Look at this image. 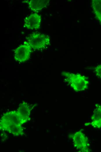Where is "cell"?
Segmentation results:
<instances>
[{
    "label": "cell",
    "mask_w": 101,
    "mask_h": 152,
    "mask_svg": "<svg viewBox=\"0 0 101 152\" xmlns=\"http://www.w3.org/2000/svg\"><path fill=\"white\" fill-rule=\"evenodd\" d=\"M71 87L75 91L80 92L88 88L89 82L87 78L80 74L64 71L61 73Z\"/></svg>",
    "instance_id": "cell-1"
},
{
    "label": "cell",
    "mask_w": 101,
    "mask_h": 152,
    "mask_svg": "<svg viewBox=\"0 0 101 152\" xmlns=\"http://www.w3.org/2000/svg\"><path fill=\"white\" fill-rule=\"evenodd\" d=\"M28 120L23 117L17 110L7 112L4 113L1 118L0 129L3 130L8 126L16 125L21 126Z\"/></svg>",
    "instance_id": "cell-2"
},
{
    "label": "cell",
    "mask_w": 101,
    "mask_h": 152,
    "mask_svg": "<svg viewBox=\"0 0 101 152\" xmlns=\"http://www.w3.org/2000/svg\"><path fill=\"white\" fill-rule=\"evenodd\" d=\"M26 39L32 48L34 50L45 48L50 44L49 37L42 33H33L28 35Z\"/></svg>",
    "instance_id": "cell-3"
},
{
    "label": "cell",
    "mask_w": 101,
    "mask_h": 152,
    "mask_svg": "<svg viewBox=\"0 0 101 152\" xmlns=\"http://www.w3.org/2000/svg\"><path fill=\"white\" fill-rule=\"evenodd\" d=\"M74 146L80 152H89V141L87 137L81 131L76 132L73 135Z\"/></svg>",
    "instance_id": "cell-4"
},
{
    "label": "cell",
    "mask_w": 101,
    "mask_h": 152,
    "mask_svg": "<svg viewBox=\"0 0 101 152\" xmlns=\"http://www.w3.org/2000/svg\"><path fill=\"white\" fill-rule=\"evenodd\" d=\"M32 48L28 43L25 42L14 50V58L17 61L24 62L29 58Z\"/></svg>",
    "instance_id": "cell-5"
},
{
    "label": "cell",
    "mask_w": 101,
    "mask_h": 152,
    "mask_svg": "<svg viewBox=\"0 0 101 152\" xmlns=\"http://www.w3.org/2000/svg\"><path fill=\"white\" fill-rule=\"evenodd\" d=\"M41 18L37 13H32L26 17L24 25L27 29L33 30L39 28L41 23Z\"/></svg>",
    "instance_id": "cell-6"
},
{
    "label": "cell",
    "mask_w": 101,
    "mask_h": 152,
    "mask_svg": "<svg viewBox=\"0 0 101 152\" xmlns=\"http://www.w3.org/2000/svg\"><path fill=\"white\" fill-rule=\"evenodd\" d=\"M91 124L94 127H101V105L96 104L91 117Z\"/></svg>",
    "instance_id": "cell-7"
},
{
    "label": "cell",
    "mask_w": 101,
    "mask_h": 152,
    "mask_svg": "<svg viewBox=\"0 0 101 152\" xmlns=\"http://www.w3.org/2000/svg\"><path fill=\"white\" fill-rule=\"evenodd\" d=\"M48 0H30L26 2L28 3L30 9L36 11L46 7L49 3Z\"/></svg>",
    "instance_id": "cell-8"
},
{
    "label": "cell",
    "mask_w": 101,
    "mask_h": 152,
    "mask_svg": "<svg viewBox=\"0 0 101 152\" xmlns=\"http://www.w3.org/2000/svg\"><path fill=\"white\" fill-rule=\"evenodd\" d=\"M32 109L31 106L27 102L23 101L20 103L17 111L24 118L29 120Z\"/></svg>",
    "instance_id": "cell-9"
},
{
    "label": "cell",
    "mask_w": 101,
    "mask_h": 152,
    "mask_svg": "<svg viewBox=\"0 0 101 152\" xmlns=\"http://www.w3.org/2000/svg\"><path fill=\"white\" fill-rule=\"evenodd\" d=\"M23 130V128L21 126L13 125L8 126L3 131L8 132L15 136H18L24 134Z\"/></svg>",
    "instance_id": "cell-10"
},
{
    "label": "cell",
    "mask_w": 101,
    "mask_h": 152,
    "mask_svg": "<svg viewBox=\"0 0 101 152\" xmlns=\"http://www.w3.org/2000/svg\"><path fill=\"white\" fill-rule=\"evenodd\" d=\"M91 4L93 12L101 24V0H92Z\"/></svg>",
    "instance_id": "cell-11"
},
{
    "label": "cell",
    "mask_w": 101,
    "mask_h": 152,
    "mask_svg": "<svg viewBox=\"0 0 101 152\" xmlns=\"http://www.w3.org/2000/svg\"><path fill=\"white\" fill-rule=\"evenodd\" d=\"M94 70L96 75L101 79V64L96 66Z\"/></svg>",
    "instance_id": "cell-12"
}]
</instances>
